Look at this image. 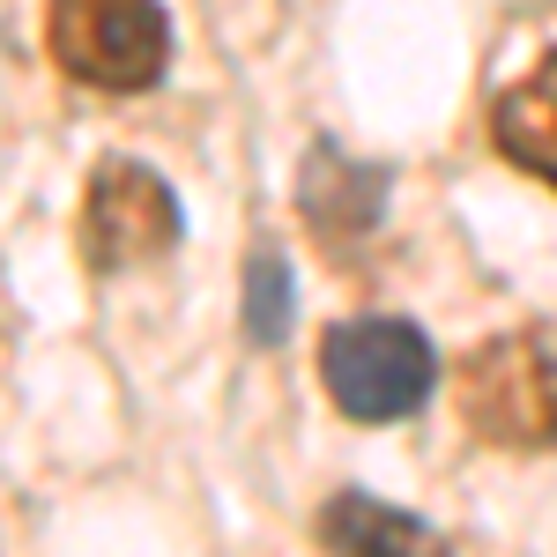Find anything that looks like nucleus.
<instances>
[{
  "instance_id": "obj_3",
  "label": "nucleus",
  "mask_w": 557,
  "mask_h": 557,
  "mask_svg": "<svg viewBox=\"0 0 557 557\" xmlns=\"http://www.w3.org/2000/svg\"><path fill=\"white\" fill-rule=\"evenodd\" d=\"M45 52L89 89L134 97L164 75L172 23L157 0H52L45 8Z\"/></svg>"
},
{
  "instance_id": "obj_2",
  "label": "nucleus",
  "mask_w": 557,
  "mask_h": 557,
  "mask_svg": "<svg viewBox=\"0 0 557 557\" xmlns=\"http://www.w3.org/2000/svg\"><path fill=\"white\" fill-rule=\"evenodd\" d=\"M320 380L335 394V409L357 417V424H401V417H417L424 409L431 380H438V357L431 343L409 327V320H343V327H327V343H320Z\"/></svg>"
},
{
  "instance_id": "obj_7",
  "label": "nucleus",
  "mask_w": 557,
  "mask_h": 557,
  "mask_svg": "<svg viewBox=\"0 0 557 557\" xmlns=\"http://www.w3.org/2000/svg\"><path fill=\"white\" fill-rule=\"evenodd\" d=\"M246 327L260 343H283V327H290V275L275 253H260L253 275H246Z\"/></svg>"
},
{
  "instance_id": "obj_4",
  "label": "nucleus",
  "mask_w": 557,
  "mask_h": 557,
  "mask_svg": "<svg viewBox=\"0 0 557 557\" xmlns=\"http://www.w3.org/2000/svg\"><path fill=\"white\" fill-rule=\"evenodd\" d=\"M178 246V194L149 164L134 157H112L97 164L89 178V201H83V253L89 268L120 275V268H149Z\"/></svg>"
},
{
  "instance_id": "obj_1",
  "label": "nucleus",
  "mask_w": 557,
  "mask_h": 557,
  "mask_svg": "<svg viewBox=\"0 0 557 557\" xmlns=\"http://www.w3.org/2000/svg\"><path fill=\"white\" fill-rule=\"evenodd\" d=\"M461 417L483 446L550 454L557 446V343L550 335H491L454 372Z\"/></svg>"
},
{
  "instance_id": "obj_6",
  "label": "nucleus",
  "mask_w": 557,
  "mask_h": 557,
  "mask_svg": "<svg viewBox=\"0 0 557 557\" xmlns=\"http://www.w3.org/2000/svg\"><path fill=\"white\" fill-rule=\"evenodd\" d=\"M491 134H498V149H506V164H520V172H535V178L557 186V52H543V60L498 97Z\"/></svg>"
},
{
  "instance_id": "obj_5",
  "label": "nucleus",
  "mask_w": 557,
  "mask_h": 557,
  "mask_svg": "<svg viewBox=\"0 0 557 557\" xmlns=\"http://www.w3.org/2000/svg\"><path fill=\"white\" fill-rule=\"evenodd\" d=\"M320 543H327V557H454V543L438 528H424L401 506L357 498V491L320 506Z\"/></svg>"
}]
</instances>
